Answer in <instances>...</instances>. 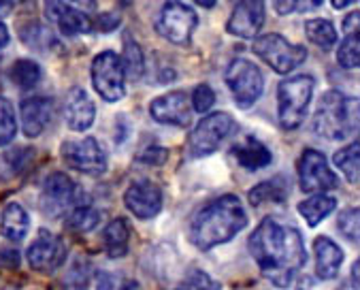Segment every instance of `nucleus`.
I'll return each mask as SVG.
<instances>
[{"label": "nucleus", "mask_w": 360, "mask_h": 290, "mask_svg": "<svg viewBox=\"0 0 360 290\" xmlns=\"http://www.w3.org/2000/svg\"><path fill=\"white\" fill-rule=\"evenodd\" d=\"M190 105L196 113H207L215 105V92L209 84H198L192 92Z\"/></svg>", "instance_id": "39"}, {"label": "nucleus", "mask_w": 360, "mask_h": 290, "mask_svg": "<svg viewBox=\"0 0 360 290\" xmlns=\"http://www.w3.org/2000/svg\"><path fill=\"white\" fill-rule=\"evenodd\" d=\"M275 11L279 15H290V13H307L322 5V0H273Z\"/></svg>", "instance_id": "38"}, {"label": "nucleus", "mask_w": 360, "mask_h": 290, "mask_svg": "<svg viewBox=\"0 0 360 290\" xmlns=\"http://www.w3.org/2000/svg\"><path fill=\"white\" fill-rule=\"evenodd\" d=\"M288 196V186L285 182L279 177L275 179H266L258 186H254L250 190V203L254 207H260V205H266V203H283Z\"/></svg>", "instance_id": "25"}, {"label": "nucleus", "mask_w": 360, "mask_h": 290, "mask_svg": "<svg viewBox=\"0 0 360 290\" xmlns=\"http://www.w3.org/2000/svg\"><path fill=\"white\" fill-rule=\"evenodd\" d=\"M337 60L343 68H356L358 66V62H360V37H358V32L345 34L343 43L339 45Z\"/></svg>", "instance_id": "34"}, {"label": "nucleus", "mask_w": 360, "mask_h": 290, "mask_svg": "<svg viewBox=\"0 0 360 290\" xmlns=\"http://www.w3.org/2000/svg\"><path fill=\"white\" fill-rule=\"evenodd\" d=\"M177 290H222V284L200 269H192Z\"/></svg>", "instance_id": "36"}, {"label": "nucleus", "mask_w": 360, "mask_h": 290, "mask_svg": "<svg viewBox=\"0 0 360 290\" xmlns=\"http://www.w3.org/2000/svg\"><path fill=\"white\" fill-rule=\"evenodd\" d=\"M20 37L24 39V43H26V45H30V47H34V49H43V41L53 43V39H51L49 30H47L43 24H39V22L24 24V26L20 28Z\"/></svg>", "instance_id": "37"}, {"label": "nucleus", "mask_w": 360, "mask_h": 290, "mask_svg": "<svg viewBox=\"0 0 360 290\" xmlns=\"http://www.w3.org/2000/svg\"><path fill=\"white\" fill-rule=\"evenodd\" d=\"M316 254V275L320 279H335L343 265V250L328 237H318L314 241Z\"/></svg>", "instance_id": "21"}, {"label": "nucleus", "mask_w": 360, "mask_h": 290, "mask_svg": "<svg viewBox=\"0 0 360 290\" xmlns=\"http://www.w3.org/2000/svg\"><path fill=\"white\" fill-rule=\"evenodd\" d=\"M73 5H82V7H94V0H70Z\"/></svg>", "instance_id": "48"}, {"label": "nucleus", "mask_w": 360, "mask_h": 290, "mask_svg": "<svg viewBox=\"0 0 360 290\" xmlns=\"http://www.w3.org/2000/svg\"><path fill=\"white\" fill-rule=\"evenodd\" d=\"M9 41H11V34H9V28H7V24L0 20V51H3L7 45H9Z\"/></svg>", "instance_id": "44"}, {"label": "nucleus", "mask_w": 360, "mask_h": 290, "mask_svg": "<svg viewBox=\"0 0 360 290\" xmlns=\"http://www.w3.org/2000/svg\"><path fill=\"white\" fill-rule=\"evenodd\" d=\"M352 284L358 290V263H354V267H352Z\"/></svg>", "instance_id": "47"}, {"label": "nucleus", "mask_w": 360, "mask_h": 290, "mask_svg": "<svg viewBox=\"0 0 360 290\" xmlns=\"http://www.w3.org/2000/svg\"><path fill=\"white\" fill-rule=\"evenodd\" d=\"M20 263H22V256L18 250H11V248L0 250V267L3 269H18Z\"/></svg>", "instance_id": "41"}, {"label": "nucleus", "mask_w": 360, "mask_h": 290, "mask_svg": "<svg viewBox=\"0 0 360 290\" xmlns=\"http://www.w3.org/2000/svg\"><path fill=\"white\" fill-rule=\"evenodd\" d=\"M122 62H124L126 72H130L134 80H139L143 75V70H146V58H143L141 47L136 45V41L130 34H126V45H124V58H122Z\"/></svg>", "instance_id": "31"}, {"label": "nucleus", "mask_w": 360, "mask_h": 290, "mask_svg": "<svg viewBox=\"0 0 360 290\" xmlns=\"http://www.w3.org/2000/svg\"><path fill=\"white\" fill-rule=\"evenodd\" d=\"M105 250L111 258H122L128 254V241H130V225L126 218H115L111 220L103 233Z\"/></svg>", "instance_id": "23"}, {"label": "nucleus", "mask_w": 360, "mask_h": 290, "mask_svg": "<svg viewBox=\"0 0 360 290\" xmlns=\"http://www.w3.org/2000/svg\"><path fill=\"white\" fill-rule=\"evenodd\" d=\"M337 207V198L330 194H311L309 198L299 203V213L305 218L309 227H318L324 218H328Z\"/></svg>", "instance_id": "24"}, {"label": "nucleus", "mask_w": 360, "mask_h": 290, "mask_svg": "<svg viewBox=\"0 0 360 290\" xmlns=\"http://www.w3.org/2000/svg\"><path fill=\"white\" fill-rule=\"evenodd\" d=\"M120 26V15L117 13H111L109 18L107 15H101V20H98V28L103 30V32H111V30H115Z\"/></svg>", "instance_id": "42"}, {"label": "nucleus", "mask_w": 360, "mask_h": 290, "mask_svg": "<svg viewBox=\"0 0 360 290\" xmlns=\"http://www.w3.org/2000/svg\"><path fill=\"white\" fill-rule=\"evenodd\" d=\"M45 15L58 30L66 37H79L92 30V20L77 7L64 3V0H45Z\"/></svg>", "instance_id": "17"}, {"label": "nucleus", "mask_w": 360, "mask_h": 290, "mask_svg": "<svg viewBox=\"0 0 360 290\" xmlns=\"http://www.w3.org/2000/svg\"><path fill=\"white\" fill-rule=\"evenodd\" d=\"M250 252L264 277L277 288L290 286L307 260L301 233L273 215H266L252 233Z\"/></svg>", "instance_id": "1"}, {"label": "nucleus", "mask_w": 360, "mask_h": 290, "mask_svg": "<svg viewBox=\"0 0 360 290\" xmlns=\"http://www.w3.org/2000/svg\"><path fill=\"white\" fill-rule=\"evenodd\" d=\"M305 32H307V39L324 51H330L337 45V30L333 22L328 20H322V18L309 20L305 24Z\"/></svg>", "instance_id": "28"}, {"label": "nucleus", "mask_w": 360, "mask_h": 290, "mask_svg": "<svg viewBox=\"0 0 360 290\" xmlns=\"http://www.w3.org/2000/svg\"><path fill=\"white\" fill-rule=\"evenodd\" d=\"M96 288L98 290H141L139 282L126 277L115 271H98L96 273Z\"/></svg>", "instance_id": "33"}, {"label": "nucleus", "mask_w": 360, "mask_h": 290, "mask_svg": "<svg viewBox=\"0 0 360 290\" xmlns=\"http://www.w3.org/2000/svg\"><path fill=\"white\" fill-rule=\"evenodd\" d=\"M101 222V211L92 205H77L68 211L66 229L73 233H90Z\"/></svg>", "instance_id": "26"}, {"label": "nucleus", "mask_w": 360, "mask_h": 290, "mask_svg": "<svg viewBox=\"0 0 360 290\" xmlns=\"http://www.w3.org/2000/svg\"><path fill=\"white\" fill-rule=\"evenodd\" d=\"M233 156H235L237 163H239L243 169H248V171L264 169V167H269L271 160H273L271 150L266 148V145H264L260 139H256V137H252V134L243 137V141H239V143L233 145Z\"/></svg>", "instance_id": "20"}, {"label": "nucleus", "mask_w": 360, "mask_h": 290, "mask_svg": "<svg viewBox=\"0 0 360 290\" xmlns=\"http://www.w3.org/2000/svg\"><path fill=\"white\" fill-rule=\"evenodd\" d=\"M311 128L322 139L345 141L358 130V99L339 90L324 92L311 118Z\"/></svg>", "instance_id": "3"}, {"label": "nucleus", "mask_w": 360, "mask_h": 290, "mask_svg": "<svg viewBox=\"0 0 360 290\" xmlns=\"http://www.w3.org/2000/svg\"><path fill=\"white\" fill-rule=\"evenodd\" d=\"M90 279H92V263L79 256L66 271V286L73 290H86L90 286Z\"/></svg>", "instance_id": "32"}, {"label": "nucleus", "mask_w": 360, "mask_h": 290, "mask_svg": "<svg viewBox=\"0 0 360 290\" xmlns=\"http://www.w3.org/2000/svg\"><path fill=\"white\" fill-rule=\"evenodd\" d=\"M264 0H239L226 22V32L239 39H256L264 26Z\"/></svg>", "instance_id": "16"}, {"label": "nucleus", "mask_w": 360, "mask_h": 290, "mask_svg": "<svg viewBox=\"0 0 360 290\" xmlns=\"http://www.w3.org/2000/svg\"><path fill=\"white\" fill-rule=\"evenodd\" d=\"M30 231V215L20 203H7L0 213V235L9 241H22Z\"/></svg>", "instance_id": "22"}, {"label": "nucleus", "mask_w": 360, "mask_h": 290, "mask_svg": "<svg viewBox=\"0 0 360 290\" xmlns=\"http://www.w3.org/2000/svg\"><path fill=\"white\" fill-rule=\"evenodd\" d=\"M333 163L335 167L347 177L349 184H358V167H360V156H358V141H352L349 145H345L343 150H339L335 156H333Z\"/></svg>", "instance_id": "29"}, {"label": "nucleus", "mask_w": 360, "mask_h": 290, "mask_svg": "<svg viewBox=\"0 0 360 290\" xmlns=\"http://www.w3.org/2000/svg\"><path fill=\"white\" fill-rule=\"evenodd\" d=\"M9 77L11 82L22 88V90H32L41 82V66L34 60H15L13 66L9 68Z\"/></svg>", "instance_id": "27"}, {"label": "nucleus", "mask_w": 360, "mask_h": 290, "mask_svg": "<svg viewBox=\"0 0 360 290\" xmlns=\"http://www.w3.org/2000/svg\"><path fill=\"white\" fill-rule=\"evenodd\" d=\"M356 0H330V5L335 7V9H347L349 5H354Z\"/></svg>", "instance_id": "45"}, {"label": "nucleus", "mask_w": 360, "mask_h": 290, "mask_svg": "<svg viewBox=\"0 0 360 290\" xmlns=\"http://www.w3.org/2000/svg\"><path fill=\"white\" fill-rule=\"evenodd\" d=\"M316 80L311 75L288 77L277 86V118L283 130H297L307 113L314 99Z\"/></svg>", "instance_id": "4"}, {"label": "nucleus", "mask_w": 360, "mask_h": 290, "mask_svg": "<svg viewBox=\"0 0 360 290\" xmlns=\"http://www.w3.org/2000/svg\"><path fill=\"white\" fill-rule=\"evenodd\" d=\"M53 99L49 96H30L22 101L20 113H22V130L26 137L34 139L45 132L53 118Z\"/></svg>", "instance_id": "19"}, {"label": "nucleus", "mask_w": 360, "mask_h": 290, "mask_svg": "<svg viewBox=\"0 0 360 290\" xmlns=\"http://www.w3.org/2000/svg\"><path fill=\"white\" fill-rule=\"evenodd\" d=\"M79 198H82V194H79L77 184L68 175L56 171V173L47 175L41 186L39 207H41L43 215L56 220V218H64L70 209L77 207Z\"/></svg>", "instance_id": "9"}, {"label": "nucleus", "mask_w": 360, "mask_h": 290, "mask_svg": "<svg viewBox=\"0 0 360 290\" xmlns=\"http://www.w3.org/2000/svg\"><path fill=\"white\" fill-rule=\"evenodd\" d=\"M92 86L107 103H117L126 96V68L122 56L107 49L92 60Z\"/></svg>", "instance_id": "8"}, {"label": "nucleus", "mask_w": 360, "mask_h": 290, "mask_svg": "<svg viewBox=\"0 0 360 290\" xmlns=\"http://www.w3.org/2000/svg\"><path fill=\"white\" fill-rule=\"evenodd\" d=\"M66 126L75 132H86L96 120V105L84 88H73L64 103Z\"/></svg>", "instance_id": "18"}, {"label": "nucleus", "mask_w": 360, "mask_h": 290, "mask_svg": "<svg viewBox=\"0 0 360 290\" xmlns=\"http://www.w3.org/2000/svg\"><path fill=\"white\" fill-rule=\"evenodd\" d=\"M299 186L307 194L328 192L339 186L337 175L328 167V160L322 152L307 148L299 158Z\"/></svg>", "instance_id": "12"}, {"label": "nucleus", "mask_w": 360, "mask_h": 290, "mask_svg": "<svg viewBox=\"0 0 360 290\" xmlns=\"http://www.w3.org/2000/svg\"><path fill=\"white\" fill-rule=\"evenodd\" d=\"M62 160L84 175H103L109 167L107 152L103 145L94 137H84V139H70L62 143Z\"/></svg>", "instance_id": "10"}, {"label": "nucleus", "mask_w": 360, "mask_h": 290, "mask_svg": "<svg viewBox=\"0 0 360 290\" xmlns=\"http://www.w3.org/2000/svg\"><path fill=\"white\" fill-rule=\"evenodd\" d=\"M26 260L30 269L39 273H53L66 260V244L60 235H53L43 229L39 231L37 239L30 244L26 252Z\"/></svg>", "instance_id": "13"}, {"label": "nucleus", "mask_w": 360, "mask_h": 290, "mask_svg": "<svg viewBox=\"0 0 360 290\" xmlns=\"http://www.w3.org/2000/svg\"><path fill=\"white\" fill-rule=\"evenodd\" d=\"M237 130V122L233 115L224 111H215L205 115L188 137V156L205 158L222 148V143L233 137Z\"/></svg>", "instance_id": "5"}, {"label": "nucleus", "mask_w": 360, "mask_h": 290, "mask_svg": "<svg viewBox=\"0 0 360 290\" xmlns=\"http://www.w3.org/2000/svg\"><path fill=\"white\" fill-rule=\"evenodd\" d=\"M150 113L158 124H167V126H190L192 122V105H190V96L181 90L177 92H169L162 94L158 99L152 101L150 105Z\"/></svg>", "instance_id": "15"}, {"label": "nucleus", "mask_w": 360, "mask_h": 290, "mask_svg": "<svg viewBox=\"0 0 360 290\" xmlns=\"http://www.w3.org/2000/svg\"><path fill=\"white\" fill-rule=\"evenodd\" d=\"M337 227H339V233L354 246H358V231H360V213H358V207H349L345 211H341L339 220H337Z\"/></svg>", "instance_id": "35"}, {"label": "nucleus", "mask_w": 360, "mask_h": 290, "mask_svg": "<svg viewBox=\"0 0 360 290\" xmlns=\"http://www.w3.org/2000/svg\"><path fill=\"white\" fill-rule=\"evenodd\" d=\"M198 26V15L192 7L179 3V0H169L160 9L156 20V30L169 43L186 47L192 41V34Z\"/></svg>", "instance_id": "11"}, {"label": "nucleus", "mask_w": 360, "mask_h": 290, "mask_svg": "<svg viewBox=\"0 0 360 290\" xmlns=\"http://www.w3.org/2000/svg\"><path fill=\"white\" fill-rule=\"evenodd\" d=\"M343 30H345V34L358 32V11H352V13L343 20Z\"/></svg>", "instance_id": "43"}, {"label": "nucleus", "mask_w": 360, "mask_h": 290, "mask_svg": "<svg viewBox=\"0 0 360 290\" xmlns=\"http://www.w3.org/2000/svg\"><path fill=\"white\" fill-rule=\"evenodd\" d=\"M248 227V211L239 196L224 194L205 205L190 225L192 244L207 252L235 239Z\"/></svg>", "instance_id": "2"}, {"label": "nucleus", "mask_w": 360, "mask_h": 290, "mask_svg": "<svg viewBox=\"0 0 360 290\" xmlns=\"http://www.w3.org/2000/svg\"><path fill=\"white\" fill-rule=\"evenodd\" d=\"M162 190L152 179H134L124 192L126 209L136 215L139 220H152L162 211Z\"/></svg>", "instance_id": "14"}, {"label": "nucleus", "mask_w": 360, "mask_h": 290, "mask_svg": "<svg viewBox=\"0 0 360 290\" xmlns=\"http://www.w3.org/2000/svg\"><path fill=\"white\" fill-rule=\"evenodd\" d=\"M136 160L148 167H162L169 160V150L162 148V145H148L146 150L139 152Z\"/></svg>", "instance_id": "40"}, {"label": "nucleus", "mask_w": 360, "mask_h": 290, "mask_svg": "<svg viewBox=\"0 0 360 290\" xmlns=\"http://www.w3.org/2000/svg\"><path fill=\"white\" fill-rule=\"evenodd\" d=\"M252 49L279 75H288V72H292L307 60V49L303 45H295L275 32L258 37Z\"/></svg>", "instance_id": "7"}, {"label": "nucleus", "mask_w": 360, "mask_h": 290, "mask_svg": "<svg viewBox=\"0 0 360 290\" xmlns=\"http://www.w3.org/2000/svg\"><path fill=\"white\" fill-rule=\"evenodd\" d=\"M18 134V118L13 103L5 96H0V148L7 145L15 139Z\"/></svg>", "instance_id": "30"}, {"label": "nucleus", "mask_w": 360, "mask_h": 290, "mask_svg": "<svg viewBox=\"0 0 360 290\" xmlns=\"http://www.w3.org/2000/svg\"><path fill=\"white\" fill-rule=\"evenodd\" d=\"M194 3L198 7H205V9H213L215 5H218V0H194Z\"/></svg>", "instance_id": "46"}, {"label": "nucleus", "mask_w": 360, "mask_h": 290, "mask_svg": "<svg viewBox=\"0 0 360 290\" xmlns=\"http://www.w3.org/2000/svg\"><path fill=\"white\" fill-rule=\"evenodd\" d=\"M224 82L241 109H250L264 92V75L258 64H254L248 58H235L226 72H224Z\"/></svg>", "instance_id": "6"}]
</instances>
